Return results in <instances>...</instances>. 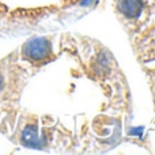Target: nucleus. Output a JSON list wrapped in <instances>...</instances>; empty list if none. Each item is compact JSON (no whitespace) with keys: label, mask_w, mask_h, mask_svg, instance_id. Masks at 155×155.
I'll return each mask as SVG.
<instances>
[{"label":"nucleus","mask_w":155,"mask_h":155,"mask_svg":"<svg viewBox=\"0 0 155 155\" xmlns=\"http://www.w3.org/2000/svg\"><path fill=\"white\" fill-rule=\"evenodd\" d=\"M61 56H67L79 65L82 75L98 86L106 98L107 121L120 128L132 118V97L125 74L116 56L97 38L78 33L57 34Z\"/></svg>","instance_id":"obj_1"},{"label":"nucleus","mask_w":155,"mask_h":155,"mask_svg":"<svg viewBox=\"0 0 155 155\" xmlns=\"http://www.w3.org/2000/svg\"><path fill=\"white\" fill-rule=\"evenodd\" d=\"M113 12L148 79L155 107V0H113Z\"/></svg>","instance_id":"obj_2"},{"label":"nucleus","mask_w":155,"mask_h":155,"mask_svg":"<svg viewBox=\"0 0 155 155\" xmlns=\"http://www.w3.org/2000/svg\"><path fill=\"white\" fill-rule=\"evenodd\" d=\"M18 131V142L31 150L74 153L79 147L78 137L53 116L25 114Z\"/></svg>","instance_id":"obj_3"},{"label":"nucleus","mask_w":155,"mask_h":155,"mask_svg":"<svg viewBox=\"0 0 155 155\" xmlns=\"http://www.w3.org/2000/svg\"><path fill=\"white\" fill-rule=\"evenodd\" d=\"M57 34L37 35L22 44L19 57L35 72L60 59Z\"/></svg>","instance_id":"obj_4"},{"label":"nucleus","mask_w":155,"mask_h":155,"mask_svg":"<svg viewBox=\"0 0 155 155\" xmlns=\"http://www.w3.org/2000/svg\"><path fill=\"white\" fill-rule=\"evenodd\" d=\"M5 78H7V74L4 72L3 68H0V94H2L3 87H4V84H5Z\"/></svg>","instance_id":"obj_5"}]
</instances>
